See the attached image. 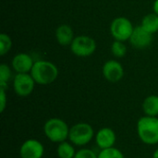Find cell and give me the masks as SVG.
Segmentation results:
<instances>
[{"mask_svg": "<svg viewBox=\"0 0 158 158\" xmlns=\"http://www.w3.org/2000/svg\"><path fill=\"white\" fill-rule=\"evenodd\" d=\"M137 134L145 144L155 145L158 143V118L143 116L137 121Z\"/></svg>", "mask_w": 158, "mask_h": 158, "instance_id": "cell-1", "label": "cell"}, {"mask_svg": "<svg viewBox=\"0 0 158 158\" xmlns=\"http://www.w3.org/2000/svg\"><path fill=\"white\" fill-rule=\"evenodd\" d=\"M30 73L37 84L48 85L53 83L57 79L58 69L50 61L38 60L34 62Z\"/></svg>", "mask_w": 158, "mask_h": 158, "instance_id": "cell-2", "label": "cell"}, {"mask_svg": "<svg viewBox=\"0 0 158 158\" xmlns=\"http://www.w3.org/2000/svg\"><path fill=\"white\" fill-rule=\"evenodd\" d=\"M69 129L66 121L57 118H49L44 125V135L50 142L56 143H60L69 139Z\"/></svg>", "mask_w": 158, "mask_h": 158, "instance_id": "cell-3", "label": "cell"}, {"mask_svg": "<svg viewBox=\"0 0 158 158\" xmlns=\"http://www.w3.org/2000/svg\"><path fill=\"white\" fill-rule=\"evenodd\" d=\"M94 136V131L89 123L79 122L69 129V140L75 146L83 147L87 145Z\"/></svg>", "mask_w": 158, "mask_h": 158, "instance_id": "cell-4", "label": "cell"}, {"mask_svg": "<svg viewBox=\"0 0 158 158\" xmlns=\"http://www.w3.org/2000/svg\"><path fill=\"white\" fill-rule=\"evenodd\" d=\"M134 27L131 21L125 17H118L111 22L110 32L117 41L125 42L130 40Z\"/></svg>", "mask_w": 158, "mask_h": 158, "instance_id": "cell-5", "label": "cell"}, {"mask_svg": "<svg viewBox=\"0 0 158 158\" xmlns=\"http://www.w3.org/2000/svg\"><path fill=\"white\" fill-rule=\"evenodd\" d=\"M96 42L94 38L87 35L76 36L70 44L71 52L81 57H86L92 56L96 50Z\"/></svg>", "mask_w": 158, "mask_h": 158, "instance_id": "cell-6", "label": "cell"}, {"mask_svg": "<svg viewBox=\"0 0 158 158\" xmlns=\"http://www.w3.org/2000/svg\"><path fill=\"white\" fill-rule=\"evenodd\" d=\"M35 83L31 73H17L13 79V89L17 95L26 97L33 92Z\"/></svg>", "mask_w": 158, "mask_h": 158, "instance_id": "cell-7", "label": "cell"}, {"mask_svg": "<svg viewBox=\"0 0 158 158\" xmlns=\"http://www.w3.org/2000/svg\"><path fill=\"white\" fill-rule=\"evenodd\" d=\"M44 147L43 143L35 139L26 140L19 147L20 158H43Z\"/></svg>", "mask_w": 158, "mask_h": 158, "instance_id": "cell-8", "label": "cell"}, {"mask_svg": "<svg viewBox=\"0 0 158 158\" xmlns=\"http://www.w3.org/2000/svg\"><path fill=\"white\" fill-rule=\"evenodd\" d=\"M102 72L105 79L112 83L121 81L124 76V69L117 60L106 61L103 66Z\"/></svg>", "mask_w": 158, "mask_h": 158, "instance_id": "cell-9", "label": "cell"}, {"mask_svg": "<svg viewBox=\"0 0 158 158\" xmlns=\"http://www.w3.org/2000/svg\"><path fill=\"white\" fill-rule=\"evenodd\" d=\"M130 43L132 46L138 49H144L152 44L153 34L144 30L142 26L134 28L133 32L130 38Z\"/></svg>", "mask_w": 158, "mask_h": 158, "instance_id": "cell-10", "label": "cell"}, {"mask_svg": "<svg viewBox=\"0 0 158 158\" xmlns=\"http://www.w3.org/2000/svg\"><path fill=\"white\" fill-rule=\"evenodd\" d=\"M95 143L96 145L100 148V150L107 149L115 146L116 141H117V135L116 132L108 127H104L98 130L95 136Z\"/></svg>", "mask_w": 158, "mask_h": 158, "instance_id": "cell-11", "label": "cell"}, {"mask_svg": "<svg viewBox=\"0 0 158 158\" xmlns=\"http://www.w3.org/2000/svg\"><path fill=\"white\" fill-rule=\"evenodd\" d=\"M33 64L32 57L26 53L17 54L11 61L12 69L17 73H30Z\"/></svg>", "mask_w": 158, "mask_h": 158, "instance_id": "cell-12", "label": "cell"}, {"mask_svg": "<svg viewBox=\"0 0 158 158\" xmlns=\"http://www.w3.org/2000/svg\"><path fill=\"white\" fill-rule=\"evenodd\" d=\"M74 38V31L68 24H61L56 30V39L62 46L70 45Z\"/></svg>", "mask_w": 158, "mask_h": 158, "instance_id": "cell-13", "label": "cell"}, {"mask_svg": "<svg viewBox=\"0 0 158 158\" xmlns=\"http://www.w3.org/2000/svg\"><path fill=\"white\" fill-rule=\"evenodd\" d=\"M143 110L145 116H158V95H149L143 102Z\"/></svg>", "mask_w": 158, "mask_h": 158, "instance_id": "cell-14", "label": "cell"}, {"mask_svg": "<svg viewBox=\"0 0 158 158\" xmlns=\"http://www.w3.org/2000/svg\"><path fill=\"white\" fill-rule=\"evenodd\" d=\"M141 26L146 30L148 32L154 34L158 31V15L154 13H150L145 15L142 19Z\"/></svg>", "mask_w": 158, "mask_h": 158, "instance_id": "cell-15", "label": "cell"}, {"mask_svg": "<svg viewBox=\"0 0 158 158\" xmlns=\"http://www.w3.org/2000/svg\"><path fill=\"white\" fill-rule=\"evenodd\" d=\"M75 145L70 142H62L56 147V155L58 158H74L76 155Z\"/></svg>", "mask_w": 158, "mask_h": 158, "instance_id": "cell-16", "label": "cell"}, {"mask_svg": "<svg viewBox=\"0 0 158 158\" xmlns=\"http://www.w3.org/2000/svg\"><path fill=\"white\" fill-rule=\"evenodd\" d=\"M97 156L98 158H125L123 153L119 149L116 148L115 146L111 148L100 150Z\"/></svg>", "mask_w": 158, "mask_h": 158, "instance_id": "cell-17", "label": "cell"}, {"mask_svg": "<svg viewBox=\"0 0 158 158\" xmlns=\"http://www.w3.org/2000/svg\"><path fill=\"white\" fill-rule=\"evenodd\" d=\"M111 52L118 58L123 57L127 53V47L124 42L115 40V42L111 45Z\"/></svg>", "mask_w": 158, "mask_h": 158, "instance_id": "cell-18", "label": "cell"}, {"mask_svg": "<svg viewBox=\"0 0 158 158\" xmlns=\"http://www.w3.org/2000/svg\"><path fill=\"white\" fill-rule=\"evenodd\" d=\"M11 47H12L11 38L6 33H1L0 34V55L5 56L6 54L9 52Z\"/></svg>", "mask_w": 158, "mask_h": 158, "instance_id": "cell-19", "label": "cell"}, {"mask_svg": "<svg viewBox=\"0 0 158 158\" xmlns=\"http://www.w3.org/2000/svg\"><path fill=\"white\" fill-rule=\"evenodd\" d=\"M12 77V71L6 64L0 65V82L7 83Z\"/></svg>", "mask_w": 158, "mask_h": 158, "instance_id": "cell-20", "label": "cell"}, {"mask_svg": "<svg viewBox=\"0 0 158 158\" xmlns=\"http://www.w3.org/2000/svg\"><path fill=\"white\" fill-rule=\"evenodd\" d=\"M74 158H98L97 155L89 148H81L76 152Z\"/></svg>", "mask_w": 158, "mask_h": 158, "instance_id": "cell-21", "label": "cell"}, {"mask_svg": "<svg viewBox=\"0 0 158 158\" xmlns=\"http://www.w3.org/2000/svg\"><path fill=\"white\" fill-rule=\"evenodd\" d=\"M6 90L0 89V112L3 113L6 107Z\"/></svg>", "mask_w": 158, "mask_h": 158, "instance_id": "cell-22", "label": "cell"}, {"mask_svg": "<svg viewBox=\"0 0 158 158\" xmlns=\"http://www.w3.org/2000/svg\"><path fill=\"white\" fill-rule=\"evenodd\" d=\"M153 9H154V12L156 14L158 15V0H156L154 2V6H153Z\"/></svg>", "mask_w": 158, "mask_h": 158, "instance_id": "cell-23", "label": "cell"}, {"mask_svg": "<svg viewBox=\"0 0 158 158\" xmlns=\"http://www.w3.org/2000/svg\"><path fill=\"white\" fill-rule=\"evenodd\" d=\"M153 158H158V148L155 151V153L153 154Z\"/></svg>", "mask_w": 158, "mask_h": 158, "instance_id": "cell-24", "label": "cell"}]
</instances>
